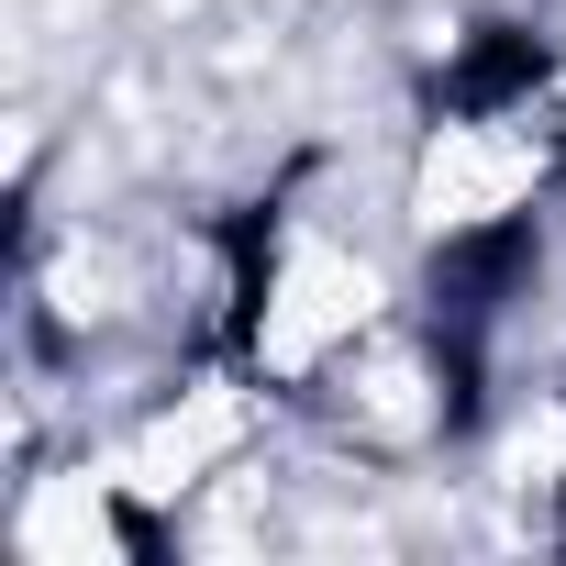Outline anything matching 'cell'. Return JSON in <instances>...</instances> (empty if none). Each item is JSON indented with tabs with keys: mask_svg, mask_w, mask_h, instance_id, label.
<instances>
[{
	"mask_svg": "<svg viewBox=\"0 0 566 566\" xmlns=\"http://www.w3.org/2000/svg\"><path fill=\"white\" fill-rule=\"evenodd\" d=\"M233 444H244V400H233V389H189V400H178V411L112 467V478H123L134 500H178V489H200Z\"/></svg>",
	"mask_w": 566,
	"mask_h": 566,
	"instance_id": "3",
	"label": "cell"
},
{
	"mask_svg": "<svg viewBox=\"0 0 566 566\" xmlns=\"http://www.w3.org/2000/svg\"><path fill=\"white\" fill-rule=\"evenodd\" d=\"M156 12H200V0H156Z\"/></svg>",
	"mask_w": 566,
	"mask_h": 566,
	"instance_id": "6",
	"label": "cell"
},
{
	"mask_svg": "<svg viewBox=\"0 0 566 566\" xmlns=\"http://www.w3.org/2000/svg\"><path fill=\"white\" fill-rule=\"evenodd\" d=\"M112 489H123V478H90V467L34 478V489H23V511H12V544H23L34 566H90V555H123L134 533H123Z\"/></svg>",
	"mask_w": 566,
	"mask_h": 566,
	"instance_id": "4",
	"label": "cell"
},
{
	"mask_svg": "<svg viewBox=\"0 0 566 566\" xmlns=\"http://www.w3.org/2000/svg\"><path fill=\"white\" fill-rule=\"evenodd\" d=\"M367 323H378L367 255H345V244H290L277 277H266V312H255V367H266V378H312V367L356 356Z\"/></svg>",
	"mask_w": 566,
	"mask_h": 566,
	"instance_id": "1",
	"label": "cell"
},
{
	"mask_svg": "<svg viewBox=\"0 0 566 566\" xmlns=\"http://www.w3.org/2000/svg\"><path fill=\"white\" fill-rule=\"evenodd\" d=\"M533 178H544V145H533V123H511V112H478V123H444L433 145H422V167H411V222L422 233H489V222H511L522 200H533Z\"/></svg>",
	"mask_w": 566,
	"mask_h": 566,
	"instance_id": "2",
	"label": "cell"
},
{
	"mask_svg": "<svg viewBox=\"0 0 566 566\" xmlns=\"http://www.w3.org/2000/svg\"><path fill=\"white\" fill-rule=\"evenodd\" d=\"M345 422H356V433H389V444L433 433V378H422V356H400V345L356 356V367H345Z\"/></svg>",
	"mask_w": 566,
	"mask_h": 566,
	"instance_id": "5",
	"label": "cell"
},
{
	"mask_svg": "<svg viewBox=\"0 0 566 566\" xmlns=\"http://www.w3.org/2000/svg\"><path fill=\"white\" fill-rule=\"evenodd\" d=\"M555 112H566V78H555Z\"/></svg>",
	"mask_w": 566,
	"mask_h": 566,
	"instance_id": "7",
	"label": "cell"
}]
</instances>
